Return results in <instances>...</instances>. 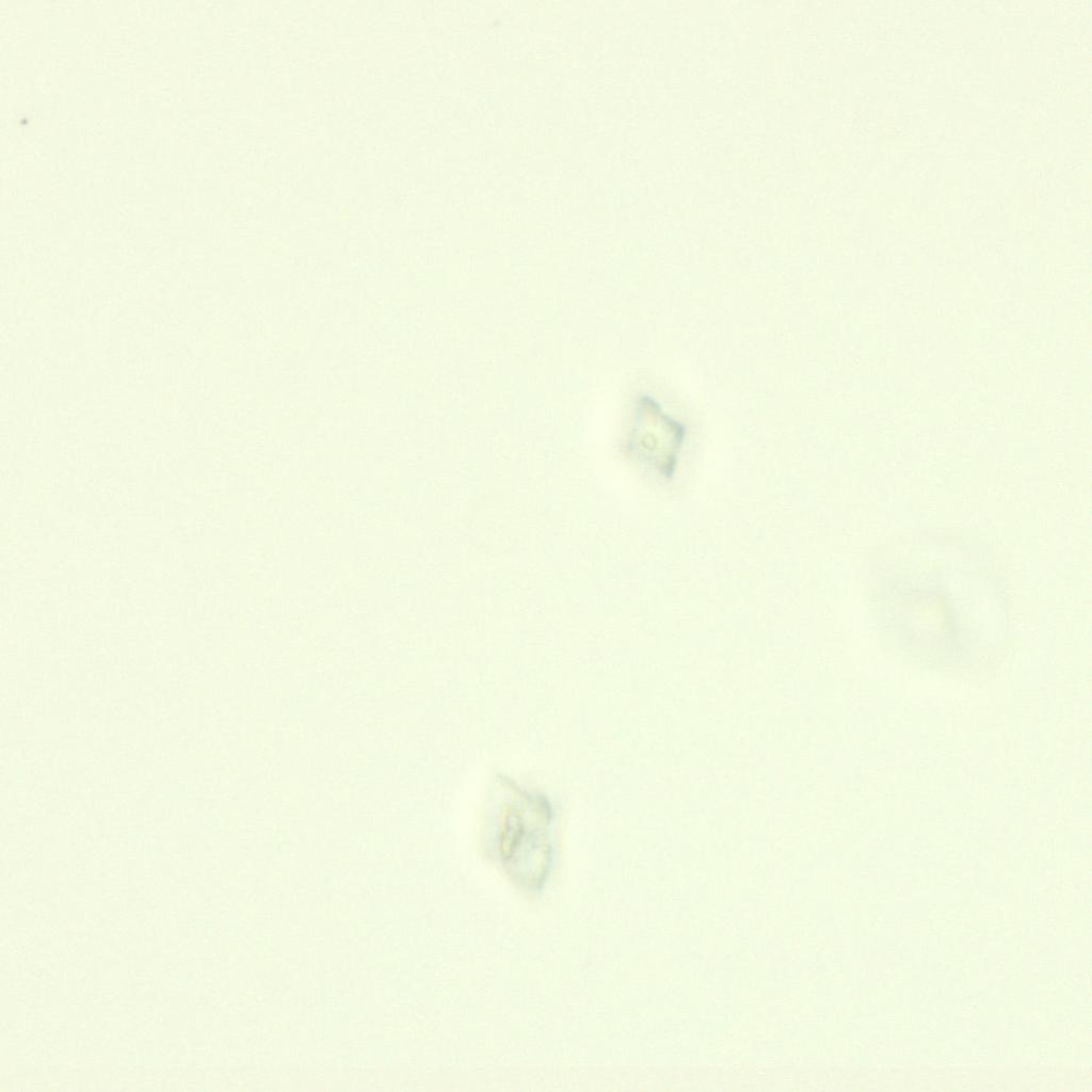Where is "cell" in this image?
<instances>
[{
  "mask_svg": "<svg viewBox=\"0 0 1092 1092\" xmlns=\"http://www.w3.org/2000/svg\"><path fill=\"white\" fill-rule=\"evenodd\" d=\"M515 802L502 821L500 855L519 884L537 887L547 874L550 860L546 838L550 814L545 801L534 797Z\"/></svg>",
  "mask_w": 1092,
  "mask_h": 1092,
  "instance_id": "1",
  "label": "cell"
}]
</instances>
